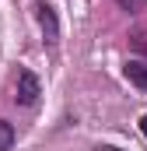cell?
Masks as SVG:
<instances>
[{
    "label": "cell",
    "instance_id": "obj_1",
    "mask_svg": "<svg viewBox=\"0 0 147 151\" xmlns=\"http://www.w3.org/2000/svg\"><path fill=\"white\" fill-rule=\"evenodd\" d=\"M39 95H42L39 77L32 74V70H21V74H18V88H14V102L28 109V106H35V102H39Z\"/></svg>",
    "mask_w": 147,
    "mask_h": 151
},
{
    "label": "cell",
    "instance_id": "obj_2",
    "mask_svg": "<svg viewBox=\"0 0 147 151\" xmlns=\"http://www.w3.org/2000/svg\"><path fill=\"white\" fill-rule=\"evenodd\" d=\"M39 25H42L46 46H56V39H60V21H56V11H53L49 4H39Z\"/></svg>",
    "mask_w": 147,
    "mask_h": 151
},
{
    "label": "cell",
    "instance_id": "obj_3",
    "mask_svg": "<svg viewBox=\"0 0 147 151\" xmlns=\"http://www.w3.org/2000/svg\"><path fill=\"white\" fill-rule=\"evenodd\" d=\"M123 74L130 77V84H137L140 91H147V60H126Z\"/></svg>",
    "mask_w": 147,
    "mask_h": 151
},
{
    "label": "cell",
    "instance_id": "obj_4",
    "mask_svg": "<svg viewBox=\"0 0 147 151\" xmlns=\"http://www.w3.org/2000/svg\"><path fill=\"white\" fill-rule=\"evenodd\" d=\"M130 46H133L140 56H147V28H137V32L130 35Z\"/></svg>",
    "mask_w": 147,
    "mask_h": 151
},
{
    "label": "cell",
    "instance_id": "obj_5",
    "mask_svg": "<svg viewBox=\"0 0 147 151\" xmlns=\"http://www.w3.org/2000/svg\"><path fill=\"white\" fill-rule=\"evenodd\" d=\"M11 144H14V127L7 119H0V151H7Z\"/></svg>",
    "mask_w": 147,
    "mask_h": 151
},
{
    "label": "cell",
    "instance_id": "obj_6",
    "mask_svg": "<svg viewBox=\"0 0 147 151\" xmlns=\"http://www.w3.org/2000/svg\"><path fill=\"white\" fill-rule=\"evenodd\" d=\"M116 4H119L123 11H130V14H137V11H144V7H147V0H116Z\"/></svg>",
    "mask_w": 147,
    "mask_h": 151
},
{
    "label": "cell",
    "instance_id": "obj_7",
    "mask_svg": "<svg viewBox=\"0 0 147 151\" xmlns=\"http://www.w3.org/2000/svg\"><path fill=\"white\" fill-rule=\"evenodd\" d=\"M140 134H144V137H147V113L140 116Z\"/></svg>",
    "mask_w": 147,
    "mask_h": 151
}]
</instances>
